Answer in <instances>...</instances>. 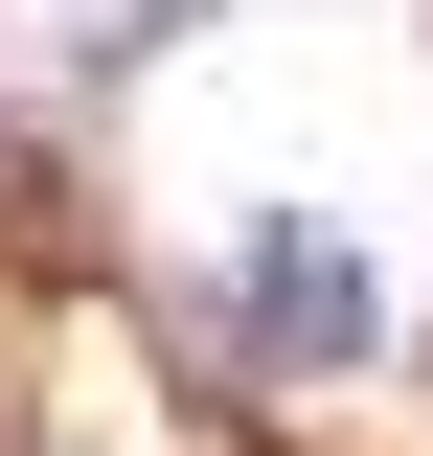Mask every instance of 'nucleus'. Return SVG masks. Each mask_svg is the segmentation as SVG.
Instances as JSON below:
<instances>
[{
  "instance_id": "nucleus-1",
  "label": "nucleus",
  "mask_w": 433,
  "mask_h": 456,
  "mask_svg": "<svg viewBox=\"0 0 433 456\" xmlns=\"http://www.w3.org/2000/svg\"><path fill=\"white\" fill-rule=\"evenodd\" d=\"M206 342H228V388H342V365H388V274H365V228L342 206H228L206 251Z\"/></svg>"
}]
</instances>
